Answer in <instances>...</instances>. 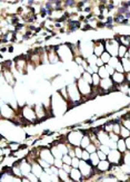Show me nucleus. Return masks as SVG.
I'll list each match as a JSON object with an SVG mask.
<instances>
[{"mask_svg":"<svg viewBox=\"0 0 130 182\" xmlns=\"http://www.w3.org/2000/svg\"><path fill=\"white\" fill-rule=\"evenodd\" d=\"M57 53L62 63H70L75 59V55L72 53L71 48H70L68 43L57 45Z\"/></svg>","mask_w":130,"mask_h":182,"instance_id":"obj_1","label":"nucleus"},{"mask_svg":"<svg viewBox=\"0 0 130 182\" xmlns=\"http://www.w3.org/2000/svg\"><path fill=\"white\" fill-rule=\"evenodd\" d=\"M105 47H106V51L109 53L112 57H118L120 43H119V40H118L117 37H115V38H107V39H105Z\"/></svg>","mask_w":130,"mask_h":182,"instance_id":"obj_2","label":"nucleus"},{"mask_svg":"<svg viewBox=\"0 0 130 182\" xmlns=\"http://www.w3.org/2000/svg\"><path fill=\"white\" fill-rule=\"evenodd\" d=\"M67 89H68V97H69L70 103H72L73 105H78L82 95L80 94L76 82L71 84H68V85H67Z\"/></svg>","mask_w":130,"mask_h":182,"instance_id":"obj_3","label":"nucleus"},{"mask_svg":"<svg viewBox=\"0 0 130 182\" xmlns=\"http://www.w3.org/2000/svg\"><path fill=\"white\" fill-rule=\"evenodd\" d=\"M76 83H77V86H78V89H79L80 92V94L82 95V96H88V95H90L91 93H94V92H92L94 86L90 85L89 83H87L82 77L77 78Z\"/></svg>","mask_w":130,"mask_h":182,"instance_id":"obj_4","label":"nucleus"},{"mask_svg":"<svg viewBox=\"0 0 130 182\" xmlns=\"http://www.w3.org/2000/svg\"><path fill=\"white\" fill-rule=\"evenodd\" d=\"M83 132L82 130H78V131H72L69 133L68 135V142L73 146H80L81 144V141L83 138Z\"/></svg>","mask_w":130,"mask_h":182,"instance_id":"obj_5","label":"nucleus"},{"mask_svg":"<svg viewBox=\"0 0 130 182\" xmlns=\"http://www.w3.org/2000/svg\"><path fill=\"white\" fill-rule=\"evenodd\" d=\"M21 114H22V117L26 119L27 121H29V122H35L37 119V114H36L35 109H32L31 106H29V105L22 107Z\"/></svg>","mask_w":130,"mask_h":182,"instance_id":"obj_6","label":"nucleus"},{"mask_svg":"<svg viewBox=\"0 0 130 182\" xmlns=\"http://www.w3.org/2000/svg\"><path fill=\"white\" fill-rule=\"evenodd\" d=\"M106 51L105 47V39H97L94 40V54L98 58Z\"/></svg>","mask_w":130,"mask_h":182,"instance_id":"obj_7","label":"nucleus"},{"mask_svg":"<svg viewBox=\"0 0 130 182\" xmlns=\"http://www.w3.org/2000/svg\"><path fill=\"white\" fill-rule=\"evenodd\" d=\"M39 155H40V159H42V160H45L46 162H48L50 165L54 164V155H52V153H51V149H49V148H43V149L40 151Z\"/></svg>","mask_w":130,"mask_h":182,"instance_id":"obj_8","label":"nucleus"},{"mask_svg":"<svg viewBox=\"0 0 130 182\" xmlns=\"http://www.w3.org/2000/svg\"><path fill=\"white\" fill-rule=\"evenodd\" d=\"M1 115L2 117H7V119H10L14 115V107H11L8 103H2V105H1Z\"/></svg>","mask_w":130,"mask_h":182,"instance_id":"obj_9","label":"nucleus"},{"mask_svg":"<svg viewBox=\"0 0 130 182\" xmlns=\"http://www.w3.org/2000/svg\"><path fill=\"white\" fill-rule=\"evenodd\" d=\"M111 80L116 85H122L123 83H126V74L115 72L111 75Z\"/></svg>","mask_w":130,"mask_h":182,"instance_id":"obj_10","label":"nucleus"},{"mask_svg":"<svg viewBox=\"0 0 130 182\" xmlns=\"http://www.w3.org/2000/svg\"><path fill=\"white\" fill-rule=\"evenodd\" d=\"M97 138L99 140V142L101 144H105V145H108L109 142H110V136H109V133L106 131H100L99 133L97 134Z\"/></svg>","mask_w":130,"mask_h":182,"instance_id":"obj_11","label":"nucleus"},{"mask_svg":"<svg viewBox=\"0 0 130 182\" xmlns=\"http://www.w3.org/2000/svg\"><path fill=\"white\" fill-rule=\"evenodd\" d=\"M69 175H70V179H71V180H73V181H76V182L82 181L83 179H85L79 169H75V167H72V170L71 172L69 173Z\"/></svg>","mask_w":130,"mask_h":182,"instance_id":"obj_12","label":"nucleus"},{"mask_svg":"<svg viewBox=\"0 0 130 182\" xmlns=\"http://www.w3.org/2000/svg\"><path fill=\"white\" fill-rule=\"evenodd\" d=\"M112 164L109 162L108 160H104V161H100L99 164L97 165V170L99 172H106V171H109L110 169H111Z\"/></svg>","mask_w":130,"mask_h":182,"instance_id":"obj_13","label":"nucleus"},{"mask_svg":"<svg viewBox=\"0 0 130 182\" xmlns=\"http://www.w3.org/2000/svg\"><path fill=\"white\" fill-rule=\"evenodd\" d=\"M43 172H45L43 167H41L39 163H35V162H33V163H32V172H31V173H33V174L36 175L37 178L40 179V177L43 174Z\"/></svg>","mask_w":130,"mask_h":182,"instance_id":"obj_14","label":"nucleus"},{"mask_svg":"<svg viewBox=\"0 0 130 182\" xmlns=\"http://www.w3.org/2000/svg\"><path fill=\"white\" fill-rule=\"evenodd\" d=\"M118 40H119L120 45L126 46V47H130V35H119L117 36Z\"/></svg>","mask_w":130,"mask_h":182,"instance_id":"obj_15","label":"nucleus"},{"mask_svg":"<svg viewBox=\"0 0 130 182\" xmlns=\"http://www.w3.org/2000/svg\"><path fill=\"white\" fill-rule=\"evenodd\" d=\"M117 144H118V148H117V150L119 151V152L121 153H125L128 151V149H127V145H126V141L123 140V138H120L119 141L117 142Z\"/></svg>","mask_w":130,"mask_h":182,"instance_id":"obj_16","label":"nucleus"},{"mask_svg":"<svg viewBox=\"0 0 130 182\" xmlns=\"http://www.w3.org/2000/svg\"><path fill=\"white\" fill-rule=\"evenodd\" d=\"M91 144V138L89 135H85L82 138V141H81V144H80V148L83 150H86L88 146Z\"/></svg>","mask_w":130,"mask_h":182,"instance_id":"obj_17","label":"nucleus"},{"mask_svg":"<svg viewBox=\"0 0 130 182\" xmlns=\"http://www.w3.org/2000/svg\"><path fill=\"white\" fill-rule=\"evenodd\" d=\"M98 75L100 76L101 80H105V78H109V77H111V76H110V74L107 72V69H106L105 66H102V67H100V68H99Z\"/></svg>","mask_w":130,"mask_h":182,"instance_id":"obj_18","label":"nucleus"},{"mask_svg":"<svg viewBox=\"0 0 130 182\" xmlns=\"http://www.w3.org/2000/svg\"><path fill=\"white\" fill-rule=\"evenodd\" d=\"M121 60V64L123 66V70H125V74L130 73V59L129 58H122L120 59Z\"/></svg>","mask_w":130,"mask_h":182,"instance_id":"obj_19","label":"nucleus"},{"mask_svg":"<svg viewBox=\"0 0 130 182\" xmlns=\"http://www.w3.org/2000/svg\"><path fill=\"white\" fill-rule=\"evenodd\" d=\"M51 153H52L54 159H62V157H63V154L60 152V150L58 149L57 146H52L51 148Z\"/></svg>","mask_w":130,"mask_h":182,"instance_id":"obj_20","label":"nucleus"},{"mask_svg":"<svg viewBox=\"0 0 130 182\" xmlns=\"http://www.w3.org/2000/svg\"><path fill=\"white\" fill-rule=\"evenodd\" d=\"M120 138H123V140L130 138V131L125 126H122V125H121V130H120Z\"/></svg>","mask_w":130,"mask_h":182,"instance_id":"obj_21","label":"nucleus"},{"mask_svg":"<svg viewBox=\"0 0 130 182\" xmlns=\"http://www.w3.org/2000/svg\"><path fill=\"white\" fill-rule=\"evenodd\" d=\"M100 82H101L100 76H99L97 73L92 74V86H94V87H99Z\"/></svg>","mask_w":130,"mask_h":182,"instance_id":"obj_22","label":"nucleus"},{"mask_svg":"<svg viewBox=\"0 0 130 182\" xmlns=\"http://www.w3.org/2000/svg\"><path fill=\"white\" fill-rule=\"evenodd\" d=\"M111 55L109 54V53H107V51H105V53H104V54L101 55L100 57H99V58L101 59V60H102V62H104V64H105V65H107V64H108L109 62H110V59H111Z\"/></svg>","mask_w":130,"mask_h":182,"instance_id":"obj_23","label":"nucleus"},{"mask_svg":"<svg viewBox=\"0 0 130 182\" xmlns=\"http://www.w3.org/2000/svg\"><path fill=\"white\" fill-rule=\"evenodd\" d=\"M81 77H82L83 80H86L87 83H89L90 85H92V75L89 73H87V72H85V73L81 75Z\"/></svg>","mask_w":130,"mask_h":182,"instance_id":"obj_24","label":"nucleus"},{"mask_svg":"<svg viewBox=\"0 0 130 182\" xmlns=\"http://www.w3.org/2000/svg\"><path fill=\"white\" fill-rule=\"evenodd\" d=\"M122 161H123V164L130 167V151L125 152V155H122Z\"/></svg>","mask_w":130,"mask_h":182,"instance_id":"obj_25","label":"nucleus"},{"mask_svg":"<svg viewBox=\"0 0 130 182\" xmlns=\"http://www.w3.org/2000/svg\"><path fill=\"white\" fill-rule=\"evenodd\" d=\"M120 62V58L119 57H111V59H110V62L108 63L109 66H111L112 68H116V66L118 65V63Z\"/></svg>","mask_w":130,"mask_h":182,"instance_id":"obj_26","label":"nucleus"},{"mask_svg":"<svg viewBox=\"0 0 130 182\" xmlns=\"http://www.w3.org/2000/svg\"><path fill=\"white\" fill-rule=\"evenodd\" d=\"M102 182H120V181L117 178H116L115 174H110V175H108L107 178L104 179V180H102Z\"/></svg>","mask_w":130,"mask_h":182,"instance_id":"obj_27","label":"nucleus"},{"mask_svg":"<svg viewBox=\"0 0 130 182\" xmlns=\"http://www.w3.org/2000/svg\"><path fill=\"white\" fill-rule=\"evenodd\" d=\"M40 182H51L50 175L46 172H43V174L40 177Z\"/></svg>","mask_w":130,"mask_h":182,"instance_id":"obj_28","label":"nucleus"},{"mask_svg":"<svg viewBox=\"0 0 130 182\" xmlns=\"http://www.w3.org/2000/svg\"><path fill=\"white\" fill-rule=\"evenodd\" d=\"M82 152H83V149H81L80 146H76V148H75L76 158H78V159H80V160H81V157H82Z\"/></svg>","mask_w":130,"mask_h":182,"instance_id":"obj_29","label":"nucleus"},{"mask_svg":"<svg viewBox=\"0 0 130 182\" xmlns=\"http://www.w3.org/2000/svg\"><path fill=\"white\" fill-rule=\"evenodd\" d=\"M63 161H62V159H54V165L56 167H58V169H61L62 167H63Z\"/></svg>","mask_w":130,"mask_h":182,"instance_id":"obj_30","label":"nucleus"},{"mask_svg":"<svg viewBox=\"0 0 130 182\" xmlns=\"http://www.w3.org/2000/svg\"><path fill=\"white\" fill-rule=\"evenodd\" d=\"M86 150H87V151H88L89 153H90V154H92V153H96V152H97V151H98V148H97L96 145H94V143H91L90 145L88 146V148H87Z\"/></svg>","mask_w":130,"mask_h":182,"instance_id":"obj_31","label":"nucleus"},{"mask_svg":"<svg viewBox=\"0 0 130 182\" xmlns=\"http://www.w3.org/2000/svg\"><path fill=\"white\" fill-rule=\"evenodd\" d=\"M79 163H80V159H78V158H72V162H71L72 167L79 169Z\"/></svg>","mask_w":130,"mask_h":182,"instance_id":"obj_32","label":"nucleus"},{"mask_svg":"<svg viewBox=\"0 0 130 182\" xmlns=\"http://www.w3.org/2000/svg\"><path fill=\"white\" fill-rule=\"evenodd\" d=\"M97 154H98V157H99V159H100V161L108 160V155H107L106 153L102 152V151H100V150H98L97 151Z\"/></svg>","mask_w":130,"mask_h":182,"instance_id":"obj_33","label":"nucleus"},{"mask_svg":"<svg viewBox=\"0 0 130 182\" xmlns=\"http://www.w3.org/2000/svg\"><path fill=\"white\" fill-rule=\"evenodd\" d=\"M99 150H100V151H102V152H104V153H106L107 155H108L109 152L111 151V150H110V148H109L108 145H105V144H101L100 148H99Z\"/></svg>","mask_w":130,"mask_h":182,"instance_id":"obj_34","label":"nucleus"},{"mask_svg":"<svg viewBox=\"0 0 130 182\" xmlns=\"http://www.w3.org/2000/svg\"><path fill=\"white\" fill-rule=\"evenodd\" d=\"M62 161H63V163L65 164H69V165H71L72 158L69 157L68 154H67V155H63V157H62Z\"/></svg>","mask_w":130,"mask_h":182,"instance_id":"obj_35","label":"nucleus"},{"mask_svg":"<svg viewBox=\"0 0 130 182\" xmlns=\"http://www.w3.org/2000/svg\"><path fill=\"white\" fill-rule=\"evenodd\" d=\"M89 159H90V153L88 152L87 150H83L82 157H81V160H83V161H89Z\"/></svg>","mask_w":130,"mask_h":182,"instance_id":"obj_36","label":"nucleus"},{"mask_svg":"<svg viewBox=\"0 0 130 182\" xmlns=\"http://www.w3.org/2000/svg\"><path fill=\"white\" fill-rule=\"evenodd\" d=\"M115 70L116 72H118V73H125V70H123V66H122V64H121V60L118 63V65L116 66Z\"/></svg>","mask_w":130,"mask_h":182,"instance_id":"obj_37","label":"nucleus"},{"mask_svg":"<svg viewBox=\"0 0 130 182\" xmlns=\"http://www.w3.org/2000/svg\"><path fill=\"white\" fill-rule=\"evenodd\" d=\"M105 67H106V69H107V72H108V73L110 74V76H111L112 74H113V73L116 72L115 68H112L111 66H109L108 64H107V65H105Z\"/></svg>","mask_w":130,"mask_h":182,"instance_id":"obj_38","label":"nucleus"},{"mask_svg":"<svg viewBox=\"0 0 130 182\" xmlns=\"http://www.w3.org/2000/svg\"><path fill=\"white\" fill-rule=\"evenodd\" d=\"M121 125H122V126H125L126 128H128V130L130 131V120H123Z\"/></svg>","mask_w":130,"mask_h":182,"instance_id":"obj_39","label":"nucleus"},{"mask_svg":"<svg viewBox=\"0 0 130 182\" xmlns=\"http://www.w3.org/2000/svg\"><path fill=\"white\" fill-rule=\"evenodd\" d=\"M96 65H97L98 67L100 68V67H102V66H105V64H104V62H102V60H101L100 58H98V59H97V64H96Z\"/></svg>","mask_w":130,"mask_h":182,"instance_id":"obj_40","label":"nucleus"},{"mask_svg":"<svg viewBox=\"0 0 130 182\" xmlns=\"http://www.w3.org/2000/svg\"><path fill=\"white\" fill-rule=\"evenodd\" d=\"M126 141V145H127V149H128V151H130V138H126L125 140Z\"/></svg>","mask_w":130,"mask_h":182,"instance_id":"obj_41","label":"nucleus"},{"mask_svg":"<svg viewBox=\"0 0 130 182\" xmlns=\"http://www.w3.org/2000/svg\"><path fill=\"white\" fill-rule=\"evenodd\" d=\"M22 182H31V181H30V180H29L28 178H26V177H23V178H22Z\"/></svg>","mask_w":130,"mask_h":182,"instance_id":"obj_42","label":"nucleus"},{"mask_svg":"<svg viewBox=\"0 0 130 182\" xmlns=\"http://www.w3.org/2000/svg\"><path fill=\"white\" fill-rule=\"evenodd\" d=\"M128 54H129V59H130V48H129V50H128Z\"/></svg>","mask_w":130,"mask_h":182,"instance_id":"obj_43","label":"nucleus"},{"mask_svg":"<svg viewBox=\"0 0 130 182\" xmlns=\"http://www.w3.org/2000/svg\"><path fill=\"white\" fill-rule=\"evenodd\" d=\"M36 182H40V181H36Z\"/></svg>","mask_w":130,"mask_h":182,"instance_id":"obj_44","label":"nucleus"},{"mask_svg":"<svg viewBox=\"0 0 130 182\" xmlns=\"http://www.w3.org/2000/svg\"><path fill=\"white\" fill-rule=\"evenodd\" d=\"M60 182H63V181H60Z\"/></svg>","mask_w":130,"mask_h":182,"instance_id":"obj_45","label":"nucleus"}]
</instances>
